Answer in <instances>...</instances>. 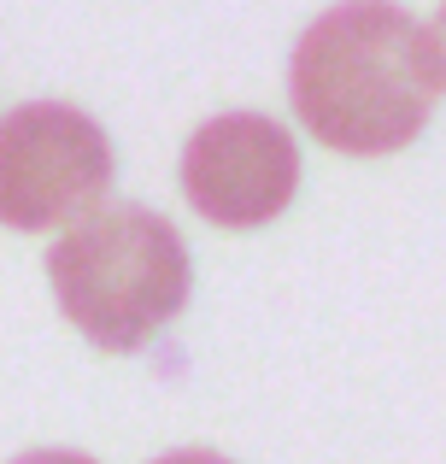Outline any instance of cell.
<instances>
[{
	"label": "cell",
	"instance_id": "1",
	"mask_svg": "<svg viewBox=\"0 0 446 464\" xmlns=\"http://www.w3.org/2000/svg\"><path fill=\"white\" fill-rule=\"evenodd\" d=\"M435 42L394 0H341L318 12L288 59L294 118L346 159L412 148L435 112Z\"/></svg>",
	"mask_w": 446,
	"mask_h": 464
},
{
	"label": "cell",
	"instance_id": "2",
	"mask_svg": "<svg viewBox=\"0 0 446 464\" xmlns=\"http://www.w3.org/2000/svg\"><path fill=\"white\" fill-rule=\"evenodd\" d=\"M59 312L100 353H141L188 306L195 265L176 224L153 206H94L47 247Z\"/></svg>",
	"mask_w": 446,
	"mask_h": 464
},
{
	"label": "cell",
	"instance_id": "3",
	"mask_svg": "<svg viewBox=\"0 0 446 464\" xmlns=\"http://www.w3.org/2000/svg\"><path fill=\"white\" fill-rule=\"evenodd\" d=\"M112 136L71 101H24L0 118V224L42 229L77 224L112 194Z\"/></svg>",
	"mask_w": 446,
	"mask_h": 464
},
{
	"label": "cell",
	"instance_id": "4",
	"mask_svg": "<svg viewBox=\"0 0 446 464\" xmlns=\"http://www.w3.org/2000/svg\"><path fill=\"white\" fill-rule=\"evenodd\" d=\"M299 188V141L264 112H218L183 148V194L206 224L259 229Z\"/></svg>",
	"mask_w": 446,
	"mask_h": 464
},
{
	"label": "cell",
	"instance_id": "5",
	"mask_svg": "<svg viewBox=\"0 0 446 464\" xmlns=\"http://www.w3.org/2000/svg\"><path fill=\"white\" fill-rule=\"evenodd\" d=\"M12 464H100V459L77 453V447H35V453H18Z\"/></svg>",
	"mask_w": 446,
	"mask_h": 464
},
{
	"label": "cell",
	"instance_id": "6",
	"mask_svg": "<svg viewBox=\"0 0 446 464\" xmlns=\"http://www.w3.org/2000/svg\"><path fill=\"white\" fill-rule=\"evenodd\" d=\"M153 464H229L223 453H206V447H176V453L153 459Z\"/></svg>",
	"mask_w": 446,
	"mask_h": 464
},
{
	"label": "cell",
	"instance_id": "7",
	"mask_svg": "<svg viewBox=\"0 0 446 464\" xmlns=\"http://www.w3.org/2000/svg\"><path fill=\"white\" fill-rule=\"evenodd\" d=\"M429 42H435V65H441V82H446V6L435 12V30H429Z\"/></svg>",
	"mask_w": 446,
	"mask_h": 464
}]
</instances>
